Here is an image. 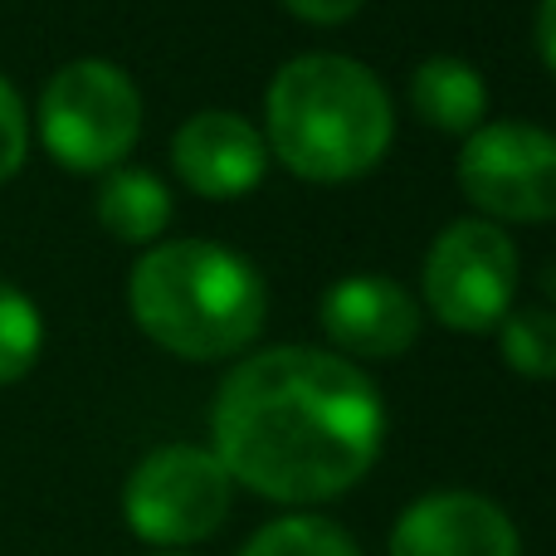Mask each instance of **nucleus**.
<instances>
[{"label":"nucleus","instance_id":"f257e3e1","mask_svg":"<svg viewBox=\"0 0 556 556\" xmlns=\"http://www.w3.org/2000/svg\"><path fill=\"white\" fill-rule=\"evenodd\" d=\"M215 459L274 503L346 493L381 454L386 410L352 362L313 346L260 352L215 395Z\"/></svg>","mask_w":556,"mask_h":556},{"label":"nucleus","instance_id":"f03ea898","mask_svg":"<svg viewBox=\"0 0 556 556\" xmlns=\"http://www.w3.org/2000/svg\"><path fill=\"white\" fill-rule=\"evenodd\" d=\"M395 117L386 88L346 54H303L269 88V142L288 172L346 181L381 162Z\"/></svg>","mask_w":556,"mask_h":556},{"label":"nucleus","instance_id":"7ed1b4c3","mask_svg":"<svg viewBox=\"0 0 556 556\" xmlns=\"http://www.w3.org/2000/svg\"><path fill=\"white\" fill-rule=\"evenodd\" d=\"M132 317L156 346L191 362L244 352L264 327V278L235 250L176 240L132 269Z\"/></svg>","mask_w":556,"mask_h":556},{"label":"nucleus","instance_id":"20e7f679","mask_svg":"<svg viewBox=\"0 0 556 556\" xmlns=\"http://www.w3.org/2000/svg\"><path fill=\"white\" fill-rule=\"evenodd\" d=\"M39 127L54 162L74 172H103L132 152L142 132V98L137 84L108 59L64 64L45 88Z\"/></svg>","mask_w":556,"mask_h":556},{"label":"nucleus","instance_id":"39448f33","mask_svg":"<svg viewBox=\"0 0 556 556\" xmlns=\"http://www.w3.org/2000/svg\"><path fill=\"white\" fill-rule=\"evenodd\" d=\"M230 489L235 479L211 450L166 444V450L147 454L127 479V528L142 542H156V547H191L225 522Z\"/></svg>","mask_w":556,"mask_h":556},{"label":"nucleus","instance_id":"423d86ee","mask_svg":"<svg viewBox=\"0 0 556 556\" xmlns=\"http://www.w3.org/2000/svg\"><path fill=\"white\" fill-rule=\"evenodd\" d=\"M518 293V250L489 220H459L434 240L425 260V303L444 327L489 332L508 317Z\"/></svg>","mask_w":556,"mask_h":556},{"label":"nucleus","instance_id":"0eeeda50","mask_svg":"<svg viewBox=\"0 0 556 556\" xmlns=\"http://www.w3.org/2000/svg\"><path fill=\"white\" fill-rule=\"evenodd\" d=\"M459 186L498 220L556 215V137L528 123H489L459 156Z\"/></svg>","mask_w":556,"mask_h":556},{"label":"nucleus","instance_id":"6e6552de","mask_svg":"<svg viewBox=\"0 0 556 556\" xmlns=\"http://www.w3.org/2000/svg\"><path fill=\"white\" fill-rule=\"evenodd\" d=\"M391 556H518V528L479 493H430L401 513Z\"/></svg>","mask_w":556,"mask_h":556},{"label":"nucleus","instance_id":"1a4fd4ad","mask_svg":"<svg viewBox=\"0 0 556 556\" xmlns=\"http://www.w3.org/2000/svg\"><path fill=\"white\" fill-rule=\"evenodd\" d=\"M172 162L195 195L230 201V195H244L264 176V142L240 113L205 108L176 132Z\"/></svg>","mask_w":556,"mask_h":556},{"label":"nucleus","instance_id":"9d476101","mask_svg":"<svg viewBox=\"0 0 556 556\" xmlns=\"http://www.w3.org/2000/svg\"><path fill=\"white\" fill-rule=\"evenodd\" d=\"M323 327L337 346L356 356H395L415 342L420 332V313H415L410 293L391 278H342L327 288L323 298Z\"/></svg>","mask_w":556,"mask_h":556},{"label":"nucleus","instance_id":"9b49d317","mask_svg":"<svg viewBox=\"0 0 556 556\" xmlns=\"http://www.w3.org/2000/svg\"><path fill=\"white\" fill-rule=\"evenodd\" d=\"M410 98H415V113L425 123L444 127V132H469L479 127L483 117V78L473 74L464 59H450V54H434L415 68L410 78Z\"/></svg>","mask_w":556,"mask_h":556},{"label":"nucleus","instance_id":"f8f14e48","mask_svg":"<svg viewBox=\"0 0 556 556\" xmlns=\"http://www.w3.org/2000/svg\"><path fill=\"white\" fill-rule=\"evenodd\" d=\"M98 220L117 235V240H156L172 220V195L152 172H113L98 191Z\"/></svg>","mask_w":556,"mask_h":556},{"label":"nucleus","instance_id":"ddd939ff","mask_svg":"<svg viewBox=\"0 0 556 556\" xmlns=\"http://www.w3.org/2000/svg\"><path fill=\"white\" fill-rule=\"evenodd\" d=\"M240 556H362V552L327 518H278Z\"/></svg>","mask_w":556,"mask_h":556},{"label":"nucleus","instance_id":"4468645a","mask_svg":"<svg viewBox=\"0 0 556 556\" xmlns=\"http://www.w3.org/2000/svg\"><path fill=\"white\" fill-rule=\"evenodd\" d=\"M45 346V323L20 288L0 283V386L20 381Z\"/></svg>","mask_w":556,"mask_h":556},{"label":"nucleus","instance_id":"2eb2a0df","mask_svg":"<svg viewBox=\"0 0 556 556\" xmlns=\"http://www.w3.org/2000/svg\"><path fill=\"white\" fill-rule=\"evenodd\" d=\"M503 356L513 371L547 381L556 376V313L552 307H522L503 327Z\"/></svg>","mask_w":556,"mask_h":556},{"label":"nucleus","instance_id":"dca6fc26","mask_svg":"<svg viewBox=\"0 0 556 556\" xmlns=\"http://www.w3.org/2000/svg\"><path fill=\"white\" fill-rule=\"evenodd\" d=\"M20 162H25V108L15 88L0 78V181H10Z\"/></svg>","mask_w":556,"mask_h":556},{"label":"nucleus","instance_id":"f3484780","mask_svg":"<svg viewBox=\"0 0 556 556\" xmlns=\"http://www.w3.org/2000/svg\"><path fill=\"white\" fill-rule=\"evenodd\" d=\"M293 15L313 20V25H337V20H352L366 0H283Z\"/></svg>","mask_w":556,"mask_h":556},{"label":"nucleus","instance_id":"a211bd4d","mask_svg":"<svg viewBox=\"0 0 556 556\" xmlns=\"http://www.w3.org/2000/svg\"><path fill=\"white\" fill-rule=\"evenodd\" d=\"M538 49L556 74V0H542L538 5Z\"/></svg>","mask_w":556,"mask_h":556},{"label":"nucleus","instance_id":"6ab92c4d","mask_svg":"<svg viewBox=\"0 0 556 556\" xmlns=\"http://www.w3.org/2000/svg\"><path fill=\"white\" fill-rule=\"evenodd\" d=\"M542 288L556 298V264H547V274H542Z\"/></svg>","mask_w":556,"mask_h":556}]
</instances>
